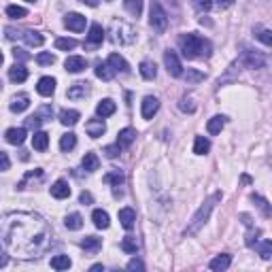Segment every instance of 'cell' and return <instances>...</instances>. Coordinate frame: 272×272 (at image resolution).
Segmentation results:
<instances>
[{"label": "cell", "mask_w": 272, "mask_h": 272, "mask_svg": "<svg viewBox=\"0 0 272 272\" xmlns=\"http://www.w3.org/2000/svg\"><path fill=\"white\" fill-rule=\"evenodd\" d=\"M251 200H253V202H255V206H257V208H259V211H262V213H264V215H266V217H270V219H272V206H270V204H268V202H266V200L262 198V196H251Z\"/></svg>", "instance_id": "obj_41"}, {"label": "cell", "mask_w": 272, "mask_h": 272, "mask_svg": "<svg viewBox=\"0 0 272 272\" xmlns=\"http://www.w3.org/2000/svg\"><path fill=\"white\" fill-rule=\"evenodd\" d=\"M74 145H77V134H73V132H68V134H64L60 138V149L62 151H73Z\"/></svg>", "instance_id": "obj_36"}, {"label": "cell", "mask_w": 272, "mask_h": 272, "mask_svg": "<svg viewBox=\"0 0 272 272\" xmlns=\"http://www.w3.org/2000/svg\"><path fill=\"white\" fill-rule=\"evenodd\" d=\"M13 55L17 57V60H28V57H30V55H28L24 49H13Z\"/></svg>", "instance_id": "obj_54"}, {"label": "cell", "mask_w": 272, "mask_h": 272, "mask_svg": "<svg viewBox=\"0 0 272 272\" xmlns=\"http://www.w3.org/2000/svg\"><path fill=\"white\" fill-rule=\"evenodd\" d=\"M194 7L198 11H211L213 2H211V0H194Z\"/></svg>", "instance_id": "obj_50"}, {"label": "cell", "mask_w": 272, "mask_h": 272, "mask_svg": "<svg viewBox=\"0 0 272 272\" xmlns=\"http://www.w3.org/2000/svg\"><path fill=\"white\" fill-rule=\"evenodd\" d=\"M119 223L124 225L126 230L134 228V223H136V211H134V208H130V206L121 208V211H119Z\"/></svg>", "instance_id": "obj_13"}, {"label": "cell", "mask_w": 272, "mask_h": 272, "mask_svg": "<svg viewBox=\"0 0 272 272\" xmlns=\"http://www.w3.org/2000/svg\"><path fill=\"white\" fill-rule=\"evenodd\" d=\"M91 219H94V225L98 230H107L109 225H111V219H109V213L102 211V208H96L94 213H91Z\"/></svg>", "instance_id": "obj_22"}, {"label": "cell", "mask_w": 272, "mask_h": 272, "mask_svg": "<svg viewBox=\"0 0 272 272\" xmlns=\"http://www.w3.org/2000/svg\"><path fill=\"white\" fill-rule=\"evenodd\" d=\"M240 62H242V64H245L247 68H262V66L266 64V57L259 55V54H255V51L245 49V51L240 54Z\"/></svg>", "instance_id": "obj_8"}, {"label": "cell", "mask_w": 272, "mask_h": 272, "mask_svg": "<svg viewBox=\"0 0 272 272\" xmlns=\"http://www.w3.org/2000/svg\"><path fill=\"white\" fill-rule=\"evenodd\" d=\"M221 200V194H213L208 200H204V204H202L198 211H196V215L192 217V221H189L187 225V230H185V236H194L198 230L208 221V217H211V213H213V208H215V204Z\"/></svg>", "instance_id": "obj_3"}, {"label": "cell", "mask_w": 272, "mask_h": 272, "mask_svg": "<svg viewBox=\"0 0 272 272\" xmlns=\"http://www.w3.org/2000/svg\"><path fill=\"white\" fill-rule=\"evenodd\" d=\"M83 249L85 251H91V253H96L98 249L102 247V238H98V236H88V238H83Z\"/></svg>", "instance_id": "obj_39"}, {"label": "cell", "mask_w": 272, "mask_h": 272, "mask_svg": "<svg viewBox=\"0 0 272 272\" xmlns=\"http://www.w3.org/2000/svg\"><path fill=\"white\" fill-rule=\"evenodd\" d=\"M38 175H43V172H40V168H36L34 172H30V175H26V179H32V177H38ZM24 185H26V181H21L19 185H17V189H24Z\"/></svg>", "instance_id": "obj_53"}, {"label": "cell", "mask_w": 272, "mask_h": 272, "mask_svg": "<svg viewBox=\"0 0 272 272\" xmlns=\"http://www.w3.org/2000/svg\"><path fill=\"white\" fill-rule=\"evenodd\" d=\"M85 132H88L91 138H100L104 132H107V126H104L102 119H90L88 124H85Z\"/></svg>", "instance_id": "obj_14"}, {"label": "cell", "mask_w": 272, "mask_h": 272, "mask_svg": "<svg viewBox=\"0 0 272 272\" xmlns=\"http://www.w3.org/2000/svg\"><path fill=\"white\" fill-rule=\"evenodd\" d=\"M0 238L4 251L13 257L32 259L47 249L51 232L49 225L36 213H7L0 223Z\"/></svg>", "instance_id": "obj_1"}, {"label": "cell", "mask_w": 272, "mask_h": 272, "mask_svg": "<svg viewBox=\"0 0 272 272\" xmlns=\"http://www.w3.org/2000/svg\"><path fill=\"white\" fill-rule=\"evenodd\" d=\"M124 9L128 11L130 15L138 17L143 13V0H124Z\"/></svg>", "instance_id": "obj_37"}, {"label": "cell", "mask_w": 272, "mask_h": 272, "mask_svg": "<svg viewBox=\"0 0 272 272\" xmlns=\"http://www.w3.org/2000/svg\"><path fill=\"white\" fill-rule=\"evenodd\" d=\"M32 147L36 149V151H45V149L49 147V134H47V132H34Z\"/></svg>", "instance_id": "obj_29"}, {"label": "cell", "mask_w": 272, "mask_h": 272, "mask_svg": "<svg viewBox=\"0 0 272 272\" xmlns=\"http://www.w3.org/2000/svg\"><path fill=\"white\" fill-rule=\"evenodd\" d=\"M7 15L11 17V19H24V17L28 15V11L24 7H17V4H9V7H7Z\"/></svg>", "instance_id": "obj_42"}, {"label": "cell", "mask_w": 272, "mask_h": 272, "mask_svg": "<svg viewBox=\"0 0 272 272\" xmlns=\"http://www.w3.org/2000/svg\"><path fill=\"white\" fill-rule=\"evenodd\" d=\"M0 158H2V170H9V166H11V162H9V155L7 153H0Z\"/></svg>", "instance_id": "obj_55"}, {"label": "cell", "mask_w": 272, "mask_h": 272, "mask_svg": "<svg viewBox=\"0 0 272 272\" xmlns=\"http://www.w3.org/2000/svg\"><path fill=\"white\" fill-rule=\"evenodd\" d=\"M230 264H232V255H228V253H221V255H217L215 259H211L208 268L215 270V272H223V270L230 268Z\"/></svg>", "instance_id": "obj_16"}, {"label": "cell", "mask_w": 272, "mask_h": 272, "mask_svg": "<svg viewBox=\"0 0 272 272\" xmlns=\"http://www.w3.org/2000/svg\"><path fill=\"white\" fill-rule=\"evenodd\" d=\"M79 200H81V204H91V200H94V198H91L90 192H83L79 196Z\"/></svg>", "instance_id": "obj_52"}, {"label": "cell", "mask_w": 272, "mask_h": 272, "mask_svg": "<svg viewBox=\"0 0 272 272\" xmlns=\"http://www.w3.org/2000/svg\"><path fill=\"white\" fill-rule=\"evenodd\" d=\"M192 102H194L192 98H181V104H179V107H181V111H185V113H194L196 104H192Z\"/></svg>", "instance_id": "obj_49"}, {"label": "cell", "mask_w": 272, "mask_h": 272, "mask_svg": "<svg viewBox=\"0 0 272 272\" xmlns=\"http://www.w3.org/2000/svg\"><path fill=\"white\" fill-rule=\"evenodd\" d=\"M121 249H124L126 253H136L138 251V240L134 236H126L124 240H121Z\"/></svg>", "instance_id": "obj_45"}, {"label": "cell", "mask_w": 272, "mask_h": 272, "mask_svg": "<svg viewBox=\"0 0 272 272\" xmlns=\"http://www.w3.org/2000/svg\"><path fill=\"white\" fill-rule=\"evenodd\" d=\"M79 119H81V113L74 111V109H64V111L60 113V121L64 126H74Z\"/></svg>", "instance_id": "obj_31"}, {"label": "cell", "mask_w": 272, "mask_h": 272, "mask_svg": "<svg viewBox=\"0 0 272 272\" xmlns=\"http://www.w3.org/2000/svg\"><path fill=\"white\" fill-rule=\"evenodd\" d=\"M4 138H7L9 145H21L26 141V128H9Z\"/></svg>", "instance_id": "obj_21"}, {"label": "cell", "mask_w": 272, "mask_h": 272, "mask_svg": "<svg viewBox=\"0 0 272 272\" xmlns=\"http://www.w3.org/2000/svg\"><path fill=\"white\" fill-rule=\"evenodd\" d=\"M208 151H211V143H208V138H204V136H196L194 153H196V155H206Z\"/></svg>", "instance_id": "obj_33"}, {"label": "cell", "mask_w": 272, "mask_h": 272, "mask_svg": "<svg viewBox=\"0 0 272 272\" xmlns=\"http://www.w3.org/2000/svg\"><path fill=\"white\" fill-rule=\"evenodd\" d=\"M64 223L68 230H81L83 228V217H81L79 213H71V215L64 219Z\"/></svg>", "instance_id": "obj_38"}, {"label": "cell", "mask_w": 272, "mask_h": 272, "mask_svg": "<svg viewBox=\"0 0 272 272\" xmlns=\"http://www.w3.org/2000/svg\"><path fill=\"white\" fill-rule=\"evenodd\" d=\"M223 126H225V117H223V115H215L213 119H208L206 130H208V134H219Z\"/></svg>", "instance_id": "obj_32"}, {"label": "cell", "mask_w": 272, "mask_h": 272, "mask_svg": "<svg viewBox=\"0 0 272 272\" xmlns=\"http://www.w3.org/2000/svg\"><path fill=\"white\" fill-rule=\"evenodd\" d=\"M28 107H30V96L28 94H19L11 100V111L13 113H24Z\"/></svg>", "instance_id": "obj_24"}, {"label": "cell", "mask_w": 272, "mask_h": 272, "mask_svg": "<svg viewBox=\"0 0 272 272\" xmlns=\"http://www.w3.org/2000/svg\"><path fill=\"white\" fill-rule=\"evenodd\" d=\"M71 266H73V262H71V257H68V255L51 257V268H54V270H68Z\"/></svg>", "instance_id": "obj_35"}, {"label": "cell", "mask_w": 272, "mask_h": 272, "mask_svg": "<svg viewBox=\"0 0 272 272\" xmlns=\"http://www.w3.org/2000/svg\"><path fill=\"white\" fill-rule=\"evenodd\" d=\"M96 77L102 81H111L115 77V68L109 62H98L96 64Z\"/></svg>", "instance_id": "obj_23"}, {"label": "cell", "mask_w": 272, "mask_h": 272, "mask_svg": "<svg viewBox=\"0 0 272 272\" xmlns=\"http://www.w3.org/2000/svg\"><path fill=\"white\" fill-rule=\"evenodd\" d=\"M104 183H113V187H115V196H121V185H124V175H121L119 170H113V172H109L107 177H104Z\"/></svg>", "instance_id": "obj_30"}, {"label": "cell", "mask_w": 272, "mask_h": 272, "mask_svg": "<svg viewBox=\"0 0 272 272\" xmlns=\"http://www.w3.org/2000/svg\"><path fill=\"white\" fill-rule=\"evenodd\" d=\"M104 40V30L100 24H91L90 26V34H88V45L91 47H96V45H100Z\"/></svg>", "instance_id": "obj_20"}, {"label": "cell", "mask_w": 272, "mask_h": 272, "mask_svg": "<svg viewBox=\"0 0 272 272\" xmlns=\"http://www.w3.org/2000/svg\"><path fill=\"white\" fill-rule=\"evenodd\" d=\"M117 111V107H115V102L111 100V98H104L102 102H98V107H96V115L98 117H111V115Z\"/></svg>", "instance_id": "obj_17"}, {"label": "cell", "mask_w": 272, "mask_h": 272, "mask_svg": "<svg viewBox=\"0 0 272 272\" xmlns=\"http://www.w3.org/2000/svg\"><path fill=\"white\" fill-rule=\"evenodd\" d=\"M100 270H104V268H102V264H96V266H91V272H100Z\"/></svg>", "instance_id": "obj_58"}, {"label": "cell", "mask_w": 272, "mask_h": 272, "mask_svg": "<svg viewBox=\"0 0 272 272\" xmlns=\"http://www.w3.org/2000/svg\"><path fill=\"white\" fill-rule=\"evenodd\" d=\"M85 66H88V62H85V57H81V55H68L66 62H64V68L68 73H83Z\"/></svg>", "instance_id": "obj_12"}, {"label": "cell", "mask_w": 272, "mask_h": 272, "mask_svg": "<svg viewBox=\"0 0 272 272\" xmlns=\"http://www.w3.org/2000/svg\"><path fill=\"white\" fill-rule=\"evenodd\" d=\"M26 2H36V0H26Z\"/></svg>", "instance_id": "obj_59"}, {"label": "cell", "mask_w": 272, "mask_h": 272, "mask_svg": "<svg viewBox=\"0 0 272 272\" xmlns=\"http://www.w3.org/2000/svg\"><path fill=\"white\" fill-rule=\"evenodd\" d=\"M47 119H51V107H40L36 113L30 115V117L26 119V126H28V128H34V130H36L38 126L45 124Z\"/></svg>", "instance_id": "obj_7"}, {"label": "cell", "mask_w": 272, "mask_h": 272, "mask_svg": "<svg viewBox=\"0 0 272 272\" xmlns=\"http://www.w3.org/2000/svg\"><path fill=\"white\" fill-rule=\"evenodd\" d=\"M85 96H90V83H85V81L73 83L71 88H68V98H71V100H83Z\"/></svg>", "instance_id": "obj_10"}, {"label": "cell", "mask_w": 272, "mask_h": 272, "mask_svg": "<svg viewBox=\"0 0 272 272\" xmlns=\"http://www.w3.org/2000/svg\"><path fill=\"white\" fill-rule=\"evenodd\" d=\"M79 2L88 4V7H98V2H100V0H79Z\"/></svg>", "instance_id": "obj_57"}, {"label": "cell", "mask_w": 272, "mask_h": 272, "mask_svg": "<svg viewBox=\"0 0 272 272\" xmlns=\"http://www.w3.org/2000/svg\"><path fill=\"white\" fill-rule=\"evenodd\" d=\"M9 79L13 81V83H24L28 79V68L24 64H15L9 68Z\"/></svg>", "instance_id": "obj_19"}, {"label": "cell", "mask_w": 272, "mask_h": 272, "mask_svg": "<svg viewBox=\"0 0 272 272\" xmlns=\"http://www.w3.org/2000/svg\"><path fill=\"white\" fill-rule=\"evenodd\" d=\"M179 47H181L183 55L187 60H194V57H202V55H211V43L206 38L198 36L194 32L181 34L179 36Z\"/></svg>", "instance_id": "obj_2"}, {"label": "cell", "mask_w": 272, "mask_h": 272, "mask_svg": "<svg viewBox=\"0 0 272 272\" xmlns=\"http://www.w3.org/2000/svg\"><path fill=\"white\" fill-rule=\"evenodd\" d=\"M136 141V130H132V128H124L117 134V143L121 145V149H126V147H130L132 143Z\"/></svg>", "instance_id": "obj_28"}, {"label": "cell", "mask_w": 272, "mask_h": 272, "mask_svg": "<svg viewBox=\"0 0 272 272\" xmlns=\"http://www.w3.org/2000/svg\"><path fill=\"white\" fill-rule=\"evenodd\" d=\"M128 270H145V264L141 262V259H132V262L128 264Z\"/></svg>", "instance_id": "obj_51"}, {"label": "cell", "mask_w": 272, "mask_h": 272, "mask_svg": "<svg viewBox=\"0 0 272 272\" xmlns=\"http://www.w3.org/2000/svg\"><path fill=\"white\" fill-rule=\"evenodd\" d=\"M109 34H111L113 43L117 45H132L136 40V30L124 19H113L111 28H109Z\"/></svg>", "instance_id": "obj_4"}, {"label": "cell", "mask_w": 272, "mask_h": 272, "mask_svg": "<svg viewBox=\"0 0 272 272\" xmlns=\"http://www.w3.org/2000/svg\"><path fill=\"white\" fill-rule=\"evenodd\" d=\"M149 24L158 34H164L168 30V15H166L164 7L158 2V0H153L151 2V11H149Z\"/></svg>", "instance_id": "obj_5"}, {"label": "cell", "mask_w": 272, "mask_h": 272, "mask_svg": "<svg viewBox=\"0 0 272 272\" xmlns=\"http://www.w3.org/2000/svg\"><path fill=\"white\" fill-rule=\"evenodd\" d=\"M51 196L57 200H64L71 196V185H68L64 179H60V181H55L54 185H51Z\"/></svg>", "instance_id": "obj_15"}, {"label": "cell", "mask_w": 272, "mask_h": 272, "mask_svg": "<svg viewBox=\"0 0 272 272\" xmlns=\"http://www.w3.org/2000/svg\"><path fill=\"white\" fill-rule=\"evenodd\" d=\"M217 4H219V7H232V4H234V0H217Z\"/></svg>", "instance_id": "obj_56"}, {"label": "cell", "mask_w": 272, "mask_h": 272, "mask_svg": "<svg viewBox=\"0 0 272 272\" xmlns=\"http://www.w3.org/2000/svg\"><path fill=\"white\" fill-rule=\"evenodd\" d=\"M109 64H111L113 68H115V73H130V64L124 60L119 54H111L109 55Z\"/></svg>", "instance_id": "obj_25"}, {"label": "cell", "mask_w": 272, "mask_h": 272, "mask_svg": "<svg viewBox=\"0 0 272 272\" xmlns=\"http://www.w3.org/2000/svg\"><path fill=\"white\" fill-rule=\"evenodd\" d=\"M64 26L73 32H83L85 30V17L81 13H68L64 17Z\"/></svg>", "instance_id": "obj_9"}, {"label": "cell", "mask_w": 272, "mask_h": 272, "mask_svg": "<svg viewBox=\"0 0 272 272\" xmlns=\"http://www.w3.org/2000/svg\"><path fill=\"white\" fill-rule=\"evenodd\" d=\"M121 153V145L119 143H115V145H109V147H104V155H107V158H117V155Z\"/></svg>", "instance_id": "obj_47"}, {"label": "cell", "mask_w": 272, "mask_h": 272, "mask_svg": "<svg viewBox=\"0 0 272 272\" xmlns=\"http://www.w3.org/2000/svg\"><path fill=\"white\" fill-rule=\"evenodd\" d=\"M164 64H166V71H168L172 77H181L183 74V66H181V60L177 57L175 51H166L164 54Z\"/></svg>", "instance_id": "obj_6"}, {"label": "cell", "mask_w": 272, "mask_h": 272, "mask_svg": "<svg viewBox=\"0 0 272 272\" xmlns=\"http://www.w3.org/2000/svg\"><path fill=\"white\" fill-rule=\"evenodd\" d=\"M21 38L26 40L30 47H40V45L45 43V36L40 32H36V30H26V32H21Z\"/></svg>", "instance_id": "obj_27"}, {"label": "cell", "mask_w": 272, "mask_h": 272, "mask_svg": "<svg viewBox=\"0 0 272 272\" xmlns=\"http://www.w3.org/2000/svg\"><path fill=\"white\" fill-rule=\"evenodd\" d=\"M36 62H38L40 66H49V64H54V62H55V57L51 55V54H38L36 55Z\"/></svg>", "instance_id": "obj_48"}, {"label": "cell", "mask_w": 272, "mask_h": 272, "mask_svg": "<svg viewBox=\"0 0 272 272\" xmlns=\"http://www.w3.org/2000/svg\"><path fill=\"white\" fill-rule=\"evenodd\" d=\"M255 38L259 40V43L272 47V30H266V28H255Z\"/></svg>", "instance_id": "obj_43"}, {"label": "cell", "mask_w": 272, "mask_h": 272, "mask_svg": "<svg viewBox=\"0 0 272 272\" xmlns=\"http://www.w3.org/2000/svg\"><path fill=\"white\" fill-rule=\"evenodd\" d=\"M98 168H100V160H98V155L96 153H85V158H83V170L94 172Z\"/></svg>", "instance_id": "obj_34"}, {"label": "cell", "mask_w": 272, "mask_h": 272, "mask_svg": "<svg viewBox=\"0 0 272 272\" xmlns=\"http://www.w3.org/2000/svg\"><path fill=\"white\" fill-rule=\"evenodd\" d=\"M141 74H143V79H147V81H153L155 77H158V66H155V62H149V60H143L141 62Z\"/></svg>", "instance_id": "obj_26"}, {"label": "cell", "mask_w": 272, "mask_h": 272, "mask_svg": "<svg viewBox=\"0 0 272 272\" xmlns=\"http://www.w3.org/2000/svg\"><path fill=\"white\" fill-rule=\"evenodd\" d=\"M55 47L62 49V51H71L77 47V40L74 38H55Z\"/></svg>", "instance_id": "obj_46"}, {"label": "cell", "mask_w": 272, "mask_h": 272, "mask_svg": "<svg viewBox=\"0 0 272 272\" xmlns=\"http://www.w3.org/2000/svg\"><path fill=\"white\" fill-rule=\"evenodd\" d=\"M158 109H160V100L155 96H147L143 100V107H141V113H143V117L145 119H151L155 113H158Z\"/></svg>", "instance_id": "obj_11"}, {"label": "cell", "mask_w": 272, "mask_h": 272, "mask_svg": "<svg viewBox=\"0 0 272 272\" xmlns=\"http://www.w3.org/2000/svg\"><path fill=\"white\" fill-rule=\"evenodd\" d=\"M36 91H38L40 96H51V94L55 91V79H54V77H43V79H38Z\"/></svg>", "instance_id": "obj_18"}, {"label": "cell", "mask_w": 272, "mask_h": 272, "mask_svg": "<svg viewBox=\"0 0 272 272\" xmlns=\"http://www.w3.org/2000/svg\"><path fill=\"white\" fill-rule=\"evenodd\" d=\"M253 247L257 249V253L264 259H270L272 257V240H262V242H257V245H253Z\"/></svg>", "instance_id": "obj_40"}, {"label": "cell", "mask_w": 272, "mask_h": 272, "mask_svg": "<svg viewBox=\"0 0 272 272\" xmlns=\"http://www.w3.org/2000/svg\"><path fill=\"white\" fill-rule=\"evenodd\" d=\"M185 79H187L189 85H196V83H200V81H204V73L196 71V68H187V73H185Z\"/></svg>", "instance_id": "obj_44"}]
</instances>
